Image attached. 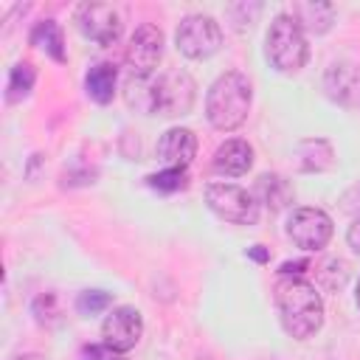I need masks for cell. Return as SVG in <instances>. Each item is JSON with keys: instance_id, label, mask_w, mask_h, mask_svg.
Here are the masks:
<instances>
[{"instance_id": "cell-1", "label": "cell", "mask_w": 360, "mask_h": 360, "mask_svg": "<svg viewBox=\"0 0 360 360\" xmlns=\"http://www.w3.org/2000/svg\"><path fill=\"white\" fill-rule=\"evenodd\" d=\"M194 79L186 70H166L152 79H129L127 101L149 115H188L194 107Z\"/></svg>"}, {"instance_id": "cell-2", "label": "cell", "mask_w": 360, "mask_h": 360, "mask_svg": "<svg viewBox=\"0 0 360 360\" xmlns=\"http://www.w3.org/2000/svg\"><path fill=\"white\" fill-rule=\"evenodd\" d=\"M276 309L284 332L295 340L312 338L323 323V301L312 281L301 276H281L276 284Z\"/></svg>"}, {"instance_id": "cell-3", "label": "cell", "mask_w": 360, "mask_h": 360, "mask_svg": "<svg viewBox=\"0 0 360 360\" xmlns=\"http://www.w3.org/2000/svg\"><path fill=\"white\" fill-rule=\"evenodd\" d=\"M253 101V87L245 73L225 70L217 76V82L208 87L205 96V118L219 132H233L245 124Z\"/></svg>"}, {"instance_id": "cell-4", "label": "cell", "mask_w": 360, "mask_h": 360, "mask_svg": "<svg viewBox=\"0 0 360 360\" xmlns=\"http://www.w3.org/2000/svg\"><path fill=\"white\" fill-rule=\"evenodd\" d=\"M264 53L278 73H298L307 65L309 59L307 34L287 11L273 17L267 37H264Z\"/></svg>"}, {"instance_id": "cell-5", "label": "cell", "mask_w": 360, "mask_h": 360, "mask_svg": "<svg viewBox=\"0 0 360 360\" xmlns=\"http://www.w3.org/2000/svg\"><path fill=\"white\" fill-rule=\"evenodd\" d=\"M205 202L208 208L231 222V225H256L259 222V200L233 183H208L205 186Z\"/></svg>"}, {"instance_id": "cell-6", "label": "cell", "mask_w": 360, "mask_h": 360, "mask_svg": "<svg viewBox=\"0 0 360 360\" xmlns=\"http://www.w3.org/2000/svg\"><path fill=\"white\" fill-rule=\"evenodd\" d=\"M174 45L188 59H208L222 45V28L208 14H188L174 31Z\"/></svg>"}, {"instance_id": "cell-7", "label": "cell", "mask_w": 360, "mask_h": 360, "mask_svg": "<svg viewBox=\"0 0 360 360\" xmlns=\"http://www.w3.org/2000/svg\"><path fill=\"white\" fill-rule=\"evenodd\" d=\"M163 56V34L152 22H141L127 45V70L129 79H152Z\"/></svg>"}, {"instance_id": "cell-8", "label": "cell", "mask_w": 360, "mask_h": 360, "mask_svg": "<svg viewBox=\"0 0 360 360\" xmlns=\"http://www.w3.org/2000/svg\"><path fill=\"white\" fill-rule=\"evenodd\" d=\"M332 217L321 208H295L287 219V236L292 239L295 248L301 250H309V253H318L329 245L332 239Z\"/></svg>"}, {"instance_id": "cell-9", "label": "cell", "mask_w": 360, "mask_h": 360, "mask_svg": "<svg viewBox=\"0 0 360 360\" xmlns=\"http://www.w3.org/2000/svg\"><path fill=\"white\" fill-rule=\"evenodd\" d=\"M76 28L96 45H112L121 37V14L110 3H82L76 8Z\"/></svg>"}, {"instance_id": "cell-10", "label": "cell", "mask_w": 360, "mask_h": 360, "mask_svg": "<svg viewBox=\"0 0 360 360\" xmlns=\"http://www.w3.org/2000/svg\"><path fill=\"white\" fill-rule=\"evenodd\" d=\"M141 335H143V318L135 307H115V309H110V315L101 323L104 346H110L118 354L135 349Z\"/></svg>"}, {"instance_id": "cell-11", "label": "cell", "mask_w": 360, "mask_h": 360, "mask_svg": "<svg viewBox=\"0 0 360 360\" xmlns=\"http://www.w3.org/2000/svg\"><path fill=\"white\" fill-rule=\"evenodd\" d=\"M323 90L335 104L357 107L360 104V65L332 62L323 73Z\"/></svg>"}, {"instance_id": "cell-12", "label": "cell", "mask_w": 360, "mask_h": 360, "mask_svg": "<svg viewBox=\"0 0 360 360\" xmlns=\"http://www.w3.org/2000/svg\"><path fill=\"white\" fill-rule=\"evenodd\" d=\"M197 155V135L186 127H172L158 141V160L166 163V169H186Z\"/></svg>"}, {"instance_id": "cell-13", "label": "cell", "mask_w": 360, "mask_h": 360, "mask_svg": "<svg viewBox=\"0 0 360 360\" xmlns=\"http://www.w3.org/2000/svg\"><path fill=\"white\" fill-rule=\"evenodd\" d=\"M211 166H214L217 174L239 177V174H245L253 166V146L248 141H242V138H231V141L217 146Z\"/></svg>"}, {"instance_id": "cell-14", "label": "cell", "mask_w": 360, "mask_h": 360, "mask_svg": "<svg viewBox=\"0 0 360 360\" xmlns=\"http://www.w3.org/2000/svg\"><path fill=\"white\" fill-rule=\"evenodd\" d=\"M287 14L301 25V31L315 34V37H318V34H326V31L332 28V22H335V6H332V3L298 0V3L290 6Z\"/></svg>"}, {"instance_id": "cell-15", "label": "cell", "mask_w": 360, "mask_h": 360, "mask_svg": "<svg viewBox=\"0 0 360 360\" xmlns=\"http://www.w3.org/2000/svg\"><path fill=\"white\" fill-rule=\"evenodd\" d=\"M115 82H118V73H115V65L110 62H98L87 70L84 76V90L87 96L96 101V104H110L112 96H115Z\"/></svg>"}, {"instance_id": "cell-16", "label": "cell", "mask_w": 360, "mask_h": 360, "mask_svg": "<svg viewBox=\"0 0 360 360\" xmlns=\"http://www.w3.org/2000/svg\"><path fill=\"white\" fill-rule=\"evenodd\" d=\"M253 197L259 202H264L270 211H281L292 202V186L281 174H262L256 180V194Z\"/></svg>"}, {"instance_id": "cell-17", "label": "cell", "mask_w": 360, "mask_h": 360, "mask_svg": "<svg viewBox=\"0 0 360 360\" xmlns=\"http://www.w3.org/2000/svg\"><path fill=\"white\" fill-rule=\"evenodd\" d=\"M31 45H37L39 51H45L53 62H65L68 51H65V37L56 20H39L31 31Z\"/></svg>"}, {"instance_id": "cell-18", "label": "cell", "mask_w": 360, "mask_h": 360, "mask_svg": "<svg viewBox=\"0 0 360 360\" xmlns=\"http://www.w3.org/2000/svg\"><path fill=\"white\" fill-rule=\"evenodd\" d=\"M298 163L304 172H323L332 166V146L323 138H307L298 143Z\"/></svg>"}, {"instance_id": "cell-19", "label": "cell", "mask_w": 360, "mask_h": 360, "mask_svg": "<svg viewBox=\"0 0 360 360\" xmlns=\"http://www.w3.org/2000/svg\"><path fill=\"white\" fill-rule=\"evenodd\" d=\"M34 82H37V70L31 62H17L11 70H8V84H6V101L17 104L22 101L31 90H34Z\"/></svg>"}, {"instance_id": "cell-20", "label": "cell", "mask_w": 360, "mask_h": 360, "mask_svg": "<svg viewBox=\"0 0 360 360\" xmlns=\"http://www.w3.org/2000/svg\"><path fill=\"white\" fill-rule=\"evenodd\" d=\"M149 180V186L152 188H158V191H180V188H186V169H163V172H158V174H149L146 177Z\"/></svg>"}, {"instance_id": "cell-21", "label": "cell", "mask_w": 360, "mask_h": 360, "mask_svg": "<svg viewBox=\"0 0 360 360\" xmlns=\"http://www.w3.org/2000/svg\"><path fill=\"white\" fill-rule=\"evenodd\" d=\"M112 304V298H110V292H104V290H84L79 298H76V309L82 312V315H98L101 309H107Z\"/></svg>"}, {"instance_id": "cell-22", "label": "cell", "mask_w": 360, "mask_h": 360, "mask_svg": "<svg viewBox=\"0 0 360 360\" xmlns=\"http://www.w3.org/2000/svg\"><path fill=\"white\" fill-rule=\"evenodd\" d=\"M34 318L42 323V326H51L59 321V307H56V295L53 292H42L34 298Z\"/></svg>"}, {"instance_id": "cell-23", "label": "cell", "mask_w": 360, "mask_h": 360, "mask_svg": "<svg viewBox=\"0 0 360 360\" xmlns=\"http://www.w3.org/2000/svg\"><path fill=\"white\" fill-rule=\"evenodd\" d=\"M82 360H118V352H112L110 346H87L82 352Z\"/></svg>"}, {"instance_id": "cell-24", "label": "cell", "mask_w": 360, "mask_h": 360, "mask_svg": "<svg viewBox=\"0 0 360 360\" xmlns=\"http://www.w3.org/2000/svg\"><path fill=\"white\" fill-rule=\"evenodd\" d=\"M346 242H349V248H352L354 253H360V217L349 225V231H346Z\"/></svg>"}, {"instance_id": "cell-25", "label": "cell", "mask_w": 360, "mask_h": 360, "mask_svg": "<svg viewBox=\"0 0 360 360\" xmlns=\"http://www.w3.org/2000/svg\"><path fill=\"white\" fill-rule=\"evenodd\" d=\"M248 256H253V259H259V262H264V259H267V253L262 250V245H256L253 250H248Z\"/></svg>"}, {"instance_id": "cell-26", "label": "cell", "mask_w": 360, "mask_h": 360, "mask_svg": "<svg viewBox=\"0 0 360 360\" xmlns=\"http://www.w3.org/2000/svg\"><path fill=\"white\" fill-rule=\"evenodd\" d=\"M14 360H45L42 354H20V357H14Z\"/></svg>"}, {"instance_id": "cell-27", "label": "cell", "mask_w": 360, "mask_h": 360, "mask_svg": "<svg viewBox=\"0 0 360 360\" xmlns=\"http://www.w3.org/2000/svg\"><path fill=\"white\" fill-rule=\"evenodd\" d=\"M354 298H357V307H360V281H357V292H354Z\"/></svg>"}]
</instances>
